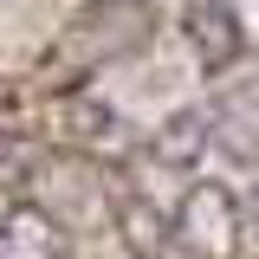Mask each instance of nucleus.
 Segmentation results:
<instances>
[{"instance_id":"1","label":"nucleus","mask_w":259,"mask_h":259,"mask_svg":"<svg viewBox=\"0 0 259 259\" xmlns=\"http://www.w3.org/2000/svg\"><path fill=\"white\" fill-rule=\"evenodd\" d=\"M149 26H156L149 0H91V7L65 26L59 52L71 65H110V59L143 52V46H149Z\"/></svg>"},{"instance_id":"2","label":"nucleus","mask_w":259,"mask_h":259,"mask_svg":"<svg viewBox=\"0 0 259 259\" xmlns=\"http://www.w3.org/2000/svg\"><path fill=\"white\" fill-rule=\"evenodd\" d=\"M175 240L188 259H233L240 253V201L227 182H194L182 214H175Z\"/></svg>"},{"instance_id":"3","label":"nucleus","mask_w":259,"mask_h":259,"mask_svg":"<svg viewBox=\"0 0 259 259\" xmlns=\"http://www.w3.org/2000/svg\"><path fill=\"white\" fill-rule=\"evenodd\" d=\"M39 207H52L65 227L71 221H104V168H91V162H78V156H52V162H39Z\"/></svg>"},{"instance_id":"4","label":"nucleus","mask_w":259,"mask_h":259,"mask_svg":"<svg viewBox=\"0 0 259 259\" xmlns=\"http://www.w3.org/2000/svg\"><path fill=\"white\" fill-rule=\"evenodd\" d=\"M207 130H214V149H221L227 162L259 168V78L227 84V91L214 97V110H207Z\"/></svg>"},{"instance_id":"5","label":"nucleus","mask_w":259,"mask_h":259,"mask_svg":"<svg viewBox=\"0 0 259 259\" xmlns=\"http://www.w3.org/2000/svg\"><path fill=\"white\" fill-rule=\"evenodd\" d=\"M0 259H65V221L39 201L0 214Z\"/></svg>"},{"instance_id":"6","label":"nucleus","mask_w":259,"mask_h":259,"mask_svg":"<svg viewBox=\"0 0 259 259\" xmlns=\"http://www.w3.org/2000/svg\"><path fill=\"white\" fill-rule=\"evenodd\" d=\"M188 46H194V59H201V71H227V65L246 52L240 13H233L227 0H201L188 13Z\"/></svg>"},{"instance_id":"7","label":"nucleus","mask_w":259,"mask_h":259,"mask_svg":"<svg viewBox=\"0 0 259 259\" xmlns=\"http://www.w3.org/2000/svg\"><path fill=\"white\" fill-rule=\"evenodd\" d=\"M207 149H214L207 110H175V117H162V130H149V156L162 168H194Z\"/></svg>"},{"instance_id":"8","label":"nucleus","mask_w":259,"mask_h":259,"mask_svg":"<svg viewBox=\"0 0 259 259\" xmlns=\"http://www.w3.org/2000/svg\"><path fill=\"white\" fill-rule=\"evenodd\" d=\"M117 233H123L130 259H162L168 253V221H162L156 201H143V194L117 201Z\"/></svg>"},{"instance_id":"9","label":"nucleus","mask_w":259,"mask_h":259,"mask_svg":"<svg viewBox=\"0 0 259 259\" xmlns=\"http://www.w3.org/2000/svg\"><path fill=\"white\" fill-rule=\"evenodd\" d=\"M52 123H59L71 143H104V136L117 130V110H110V104H97V97H65Z\"/></svg>"},{"instance_id":"10","label":"nucleus","mask_w":259,"mask_h":259,"mask_svg":"<svg viewBox=\"0 0 259 259\" xmlns=\"http://www.w3.org/2000/svg\"><path fill=\"white\" fill-rule=\"evenodd\" d=\"M253 233H259V188H253Z\"/></svg>"}]
</instances>
